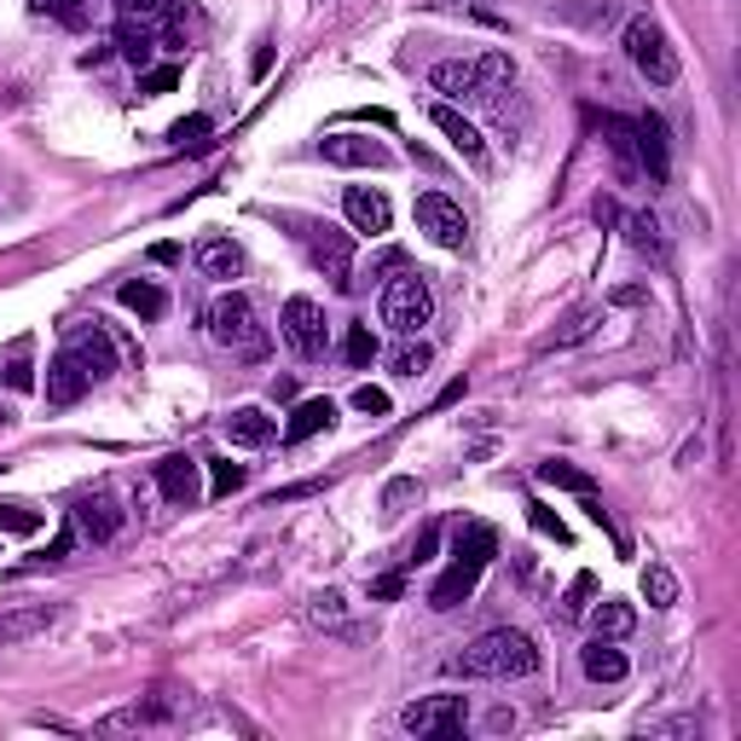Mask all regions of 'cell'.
Wrapping results in <instances>:
<instances>
[{"label":"cell","mask_w":741,"mask_h":741,"mask_svg":"<svg viewBox=\"0 0 741 741\" xmlns=\"http://www.w3.org/2000/svg\"><path fill=\"white\" fill-rule=\"evenodd\" d=\"M457 672H464V678H533V672H539V649H533L527 631L493 626V631H481L475 644L464 649Z\"/></svg>","instance_id":"cell-1"},{"label":"cell","mask_w":741,"mask_h":741,"mask_svg":"<svg viewBox=\"0 0 741 741\" xmlns=\"http://www.w3.org/2000/svg\"><path fill=\"white\" fill-rule=\"evenodd\" d=\"M493 550H498V533H493V527H481V522H475V527L457 533V562H452V568L429 585V608H441V615H446V608L470 603V597H475L481 568L493 562Z\"/></svg>","instance_id":"cell-2"},{"label":"cell","mask_w":741,"mask_h":741,"mask_svg":"<svg viewBox=\"0 0 741 741\" xmlns=\"http://www.w3.org/2000/svg\"><path fill=\"white\" fill-rule=\"evenodd\" d=\"M626 59L644 70L655 88H672L678 82V47L667 41V30H660L655 18H631L626 23Z\"/></svg>","instance_id":"cell-3"},{"label":"cell","mask_w":741,"mask_h":741,"mask_svg":"<svg viewBox=\"0 0 741 741\" xmlns=\"http://www.w3.org/2000/svg\"><path fill=\"white\" fill-rule=\"evenodd\" d=\"M377 313H382V325H389V330H400V337H418V330L429 325V313H434V296H429V285H423L418 272H400V278L382 285Z\"/></svg>","instance_id":"cell-4"},{"label":"cell","mask_w":741,"mask_h":741,"mask_svg":"<svg viewBox=\"0 0 741 741\" xmlns=\"http://www.w3.org/2000/svg\"><path fill=\"white\" fill-rule=\"evenodd\" d=\"M209 337L220 348H233V353H267V330H261V319H255L249 296H238V290L220 296L209 308Z\"/></svg>","instance_id":"cell-5"},{"label":"cell","mask_w":741,"mask_h":741,"mask_svg":"<svg viewBox=\"0 0 741 741\" xmlns=\"http://www.w3.org/2000/svg\"><path fill=\"white\" fill-rule=\"evenodd\" d=\"M470 719V701L464 696H423L400 712V724L412 730V735H457Z\"/></svg>","instance_id":"cell-6"},{"label":"cell","mask_w":741,"mask_h":741,"mask_svg":"<svg viewBox=\"0 0 741 741\" xmlns=\"http://www.w3.org/2000/svg\"><path fill=\"white\" fill-rule=\"evenodd\" d=\"M418 226L441 244V249H464L470 244V220H464V209L446 197V192H423L418 197Z\"/></svg>","instance_id":"cell-7"},{"label":"cell","mask_w":741,"mask_h":741,"mask_svg":"<svg viewBox=\"0 0 741 741\" xmlns=\"http://www.w3.org/2000/svg\"><path fill=\"white\" fill-rule=\"evenodd\" d=\"M278 325H285V337H290V348L301 353V360H319V353L330 348L325 342V313H319V301H308V296H290L285 313H278Z\"/></svg>","instance_id":"cell-8"},{"label":"cell","mask_w":741,"mask_h":741,"mask_svg":"<svg viewBox=\"0 0 741 741\" xmlns=\"http://www.w3.org/2000/svg\"><path fill=\"white\" fill-rule=\"evenodd\" d=\"M319 157L337 163V168H389V145L371 140V134H325L319 140Z\"/></svg>","instance_id":"cell-9"},{"label":"cell","mask_w":741,"mask_h":741,"mask_svg":"<svg viewBox=\"0 0 741 741\" xmlns=\"http://www.w3.org/2000/svg\"><path fill=\"white\" fill-rule=\"evenodd\" d=\"M429 88L446 93V99H493V88H487V75H481L475 59H441V64H429Z\"/></svg>","instance_id":"cell-10"},{"label":"cell","mask_w":741,"mask_h":741,"mask_svg":"<svg viewBox=\"0 0 741 741\" xmlns=\"http://www.w3.org/2000/svg\"><path fill=\"white\" fill-rule=\"evenodd\" d=\"M313 261H319V272L337 290L353 285V238L342 233V226H319V233H313Z\"/></svg>","instance_id":"cell-11"},{"label":"cell","mask_w":741,"mask_h":741,"mask_svg":"<svg viewBox=\"0 0 741 741\" xmlns=\"http://www.w3.org/2000/svg\"><path fill=\"white\" fill-rule=\"evenodd\" d=\"M70 353H75V366H82L93 382H105V377L116 371V342H111L99 325H75V330H70Z\"/></svg>","instance_id":"cell-12"},{"label":"cell","mask_w":741,"mask_h":741,"mask_svg":"<svg viewBox=\"0 0 741 741\" xmlns=\"http://www.w3.org/2000/svg\"><path fill=\"white\" fill-rule=\"evenodd\" d=\"M631 140H637V157H644L649 186H667V168H672V151H667V122H660V116H637V122H631Z\"/></svg>","instance_id":"cell-13"},{"label":"cell","mask_w":741,"mask_h":741,"mask_svg":"<svg viewBox=\"0 0 741 741\" xmlns=\"http://www.w3.org/2000/svg\"><path fill=\"white\" fill-rule=\"evenodd\" d=\"M342 209H348V226H353V233H371V238H382V233H389V220H394L389 197H382L377 186H348V192H342Z\"/></svg>","instance_id":"cell-14"},{"label":"cell","mask_w":741,"mask_h":741,"mask_svg":"<svg viewBox=\"0 0 741 741\" xmlns=\"http://www.w3.org/2000/svg\"><path fill=\"white\" fill-rule=\"evenodd\" d=\"M429 122L452 140V151H457L464 163H475V168L487 163V140H481V127H475L464 111H457V105H434V111H429Z\"/></svg>","instance_id":"cell-15"},{"label":"cell","mask_w":741,"mask_h":741,"mask_svg":"<svg viewBox=\"0 0 741 741\" xmlns=\"http://www.w3.org/2000/svg\"><path fill=\"white\" fill-rule=\"evenodd\" d=\"M75 527H82L93 545H111L116 533H122V510H116V498H111V493H88L82 504H75Z\"/></svg>","instance_id":"cell-16"},{"label":"cell","mask_w":741,"mask_h":741,"mask_svg":"<svg viewBox=\"0 0 741 741\" xmlns=\"http://www.w3.org/2000/svg\"><path fill=\"white\" fill-rule=\"evenodd\" d=\"M88 389H93V377H88L82 366H75V353L64 348L59 360L47 366V400H53V405H75V400H82Z\"/></svg>","instance_id":"cell-17"},{"label":"cell","mask_w":741,"mask_h":741,"mask_svg":"<svg viewBox=\"0 0 741 741\" xmlns=\"http://www.w3.org/2000/svg\"><path fill=\"white\" fill-rule=\"evenodd\" d=\"M157 487H163L168 504H197V457L168 452L163 464H157Z\"/></svg>","instance_id":"cell-18"},{"label":"cell","mask_w":741,"mask_h":741,"mask_svg":"<svg viewBox=\"0 0 741 741\" xmlns=\"http://www.w3.org/2000/svg\"><path fill=\"white\" fill-rule=\"evenodd\" d=\"M579 667H585V678H591V683H620L631 672V660L608 644V637H591V644L579 649Z\"/></svg>","instance_id":"cell-19"},{"label":"cell","mask_w":741,"mask_h":741,"mask_svg":"<svg viewBox=\"0 0 741 741\" xmlns=\"http://www.w3.org/2000/svg\"><path fill=\"white\" fill-rule=\"evenodd\" d=\"M197 272L203 278H238L244 272V249L233 238H203L197 244Z\"/></svg>","instance_id":"cell-20"},{"label":"cell","mask_w":741,"mask_h":741,"mask_svg":"<svg viewBox=\"0 0 741 741\" xmlns=\"http://www.w3.org/2000/svg\"><path fill=\"white\" fill-rule=\"evenodd\" d=\"M59 615L47 603H35V608H18V615H0V649H12V644H30L35 631H47Z\"/></svg>","instance_id":"cell-21"},{"label":"cell","mask_w":741,"mask_h":741,"mask_svg":"<svg viewBox=\"0 0 741 741\" xmlns=\"http://www.w3.org/2000/svg\"><path fill=\"white\" fill-rule=\"evenodd\" d=\"M226 434H233V446H267L272 441V418L261 405H238L233 418H226Z\"/></svg>","instance_id":"cell-22"},{"label":"cell","mask_w":741,"mask_h":741,"mask_svg":"<svg viewBox=\"0 0 741 741\" xmlns=\"http://www.w3.org/2000/svg\"><path fill=\"white\" fill-rule=\"evenodd\" d=\"M337 423V405L330 400H301L296 412H290V429H285V441H313L319 429Z\"/></svg>","instance_id":"cell-23"},{"label":"cell","mask_w":741,"mask_h":741,"mask_svg":"<svg viewBox=\"0 0 741 741\" xmlns=\"http://www.w3.org/2000/svg\"><path fill=\"white\" fill-rule=\"evenodd\" d=\"M116 296H122V308H127V313H140V319H163V313H168V296L151 285V278H127Z\"/></svg>","instance_id":"cell-24"},{"label":"cell","mask_w":741,"mask_h":741,"mask_svg":"<svg viewBox=\"0 0 741 741\" xmlns=\"http://www.w3.org/2000/svg\"><path fill=\"white\" fill-rule=\"evenodd\" d=\"M591 626H597V637H608V644H620V637H631L637 615H631V603H620V597H603V603L591 608Z\"/></svg>","instance_id":"cell-25"},{"label":"cell","mask_w":741,"mask_h":741,"mask_svg":"<svg viewBox=\"0 0 741 741\" xmlns=\"http://www.w3.org/2000/svg\"><path fill=\"white\" fill-rule=\"evenodd\" d=\"M308 620L325 626V631H337V637H360V631L348 626V603H342V591H319V597L308 603Z\"/></svg>","instance_id":"cell-26"},{"label":"cell","mask_w":741,"mask_h":741,"mask_svg":"<svg viewBox=\"0 0 741 741\" xmlns=\"http://www.w3.org/2000/svg\"><path fill=\"white\" fill-rule=\"evenodd\" d=\"M539 481H545V487H562V493H597V481L591 475H585V470H574V464H562V457H545V464H539Z\"/></svg>","instance_id":"cell-27"},{"label":"cell","mask_w":741,"mask_h":741,"mask_svg":"<svg viewBox=\"0 0 741 741\" xmlns=\"http://www.w3.org/2000/svg\"><path fill=\"white\" fill-rule=\"evenodd\" d=\"M116 12L122 23H168V18H181V0H116Z\"/></svg>","instance_id":"cell-28"},{"label":"cell","mask_w":741,"mask_h":741,"mask_svg":"<svg viewBox=\"0 0 741 741\" xmlns=\"http://www.w3.org/2000/svg\"><path fill=\"white\" fill-rule=\"evenodd\" d=\"M644 597H649V608H672L678 603V574L667 568V562H649L644 568Z\"/></svg>","instance_id":"cell-29"},{"label":"cell","mask_w":741,"mask_h":741,"mask_svg":"<svg viewBox=\"0 0 741 741\" xmlns=\"http://www.w3.org/2000/svg\"><path fill=\"white\" fill-rule=\"evenodd\" d=\"M603 134H608V151L620 157V168L637 174V140H631V122H626V116H603Z\"/></svg>","instance_id":"cell-30"},{"label":"cell","mask_w":741,"mask_h":741,"mask_svg":"<svg viewBox=\"0 0 741 741\" xmlns=\"http://www.w3.org/2000/svg\"><path fill=\"white\" fill-rule=\"evenodd\" d=\"M342 360L348 366H371L377 360V337H371V325H348V337H342Z\"/></svg>","instance_id":"cell-31"},{"label":"cell","mask_w":741,"mask_h":741,"mask_svg":"<svg viewBox=\"0 0 741 741\" xmlns=\"http://www.w3.org/2000/svg\"><path fill=\"white\" fill-rule=\"evenodd\" d=\"M626 238H631V249H644V255H667V244H660V220H655V215H631V220H626Z\"/></svg>","instance_id":"cell-32"},{"label":"cell","mask_w":741,"mask_h":741,"mask_svg":"<svg viewBox=\"0 0 741 741\" xmlns=\"http://www.w3.org/2000/svg\"><path fill=\"white\" fill-rule=\"evenodd\" d=\"M238 487H244V464H233V457H209V493L233 498Z\"/></svg>","instance_id":"cell-33"},{"label":"cell","mask_w":741,"mask_h":741,"mask_svg":"<svg viewBox=\"0 0 741 741\" xmlns=\"http://www.w3.org/2000/svg\"><path fill=\"white\" fill-rule=\"evenodd\" d=\"M597 319H603V308H579V313H574V319L550 337V348H574V342H585V337L597 330Z\"/></svg>","instance_id":"cell-34"},{"label":"cell","mask_w":741,"mask_h":741,"mask_svg":"<svg viewBox=\"0 0 741 741\" xmlns=\"http://www.w3.org/2000/svg\"><path fill=\"white\" fill-rule=\"evenodd\" d=\"M423 498V487L412 475H400V481H389V487H382V516H400L405 504H418Z\"/></svg>","instance_id":"cell-35"},{"label":"cell","mask_w":741,"mask_h":741,"mask_svg":"<svg viewBox=\"0 0 741 741\" xmlns=\"http://www.w3.org/2000/svg\"><path fill=\"white\" fill-rule=\"evenodd\" d=\"M116 47H122V59H134V64H151V53H157V47H151V30L140 23H122V35H116Z\"/></svg>","instance_id":"cell-36"},{"label":"cell","mask_w":741,"mask_h":741,"mask_svg":"<svg viewBox=\"0 0 741 741\" xmlns=\"http://www.w3.org/2000/svg\"><path fill=\"white\" fill-rule=\"evenodd\" d=\"M7 389H18V394H30L35 389V366H30V342H18V353L7 360Z\"/></svg>","instance_id":"cell-37"},{"label":"cell","mask_w":741,"mask_h":741,"mask_svg":"<svg viewBox=\"0 0 741 741\" xmlns=\"http://www.w3.org/2000/svg\"><path fill=\"white\" fill-rule=\"evenodd\" d=\"M181 151H203L209 145V116H186V122H174V134H168Z\"/></svg>","instance_id":"cell-38"},{"label":"cell","mask_w":741,"mask_h":741,"mask_svg":"<svg viewBox=\"0 0 741 741\" xmlns=\"http://www.w3.org/2000/svg\"><path fill=\"white\" fill-rule=\"evenodd\" d=\"M591 591H597V579H591V574H579V579L568 585V597H562V615H568V620H579L585 608H591Z\"/></svg>","instance_id":"cell-39"},{"label":"cell","mask_w":741,"mask_h":741,"mask_svg":"<svg viewBox=\"0 0 741 741\" xmlns=\"http://www.w3.org/2000/svg\"><path fill=\"white\" fill-rule=\"evenodd\" d=\"M475 64H481V75H487V88H510V82H516V64H510V53H481Z\"/></svg>","instance_id":"cell-40"},{"label":"cell","mask_w":741,"mask_h":741,"mask_svg":"<svg viewBox=\"0 0 741 741\" xmlns=\"http://www.w3.org/2000/svg\"><path fill=\"white\" fill-rule=\"evenodd\" d=\"M41 527V516L30 504H0V533H35Z\"/></svg>","instance_id":"cell-41"},{"label":"cell","mask_w":741,"mask_h":741,"mask_svg":"<svg viewBox=\"0 0 741 741\" xmlns=\"http://www.w3.org/2000/svg\"><path fill=\"white\" fill-rule=\"evenodd\" d=\"M353 412H366V418H389V412H394V400L366 382V389H353Z\"/></svg>","instance_id":"cell-42"},{"label":"cell","mask_w":741,"mask_h":741,"mask_svg":"<svg viewBox=\"0 0 741 741\" xmlns=\"http://www.w3.org/2000/svg\"><path fill=\"white\" fill-rule=\"evenodd\" d=\"M389 366H394V377H418V371H429V348H423V342H418V348H412V342H405V348L394 353V360H389Z\"/></svg>","instance_id":"cell-43"},{"label":"cell","mask_w":741,"mask_h":741,"mask_svg":"<svg viewBox=\"0 0 741 741\" xmlns=\"http://www.w3.org/2000/svg\"><path fill=\"white\" fill-rule=\"evenodd\" d=\"M35 12H53L59 23H88V0H35Z\"/></svg>","instance_id":"cell-44"},{"label":"cell","mask_w":741,"mask_h":741,"mask_svg":"<svg viewBox=\"0 0 741 741\" xmlns=\"http://www.w3.org/2000/svg\"><path fill=\"white\" fill-rule=\"evenodd\" d=\"M527 522H533V533H545V539H556V545H568V527H562V522L550 516V510H545V504H533V510H527Z\"/></svg>","instance_id":"cell-45"},{"label":"cell","mask_w":741,"mask_h":741,"mask_svg":"<svg viewBox=\"0 0 741 741\" xmlns=\"http://www.w3.org/2000/svg\"><path fill=\"white\" fill-rule=\"evenodd\" d=\"M174 88H181V70H174V64L145 70V75H140V93H174Z\"/></svg>","instance_id":"cell-46"},{"label":"cell","mask_w":741,"mask_h":741,"mask_svg":"<svg viewBox=\"0 0 741 741\" xmlns=\"http://www.w3.org/2000/svg\"><path fill=\"white\" fill-rule=\"evenodd\" d=\"M405 591V574H382V579H371V603H394Z\"/></svg>","instance_id":"cell-47"},{"label":"cell","mask_w":741,"mask_h":741,"mask_svg":"<svg viewBox=\"0 0 741 741\" xmlns=\"http://www.w3.org/2000/svg\"><path fill=\"white\" fill-rule=\"evenodd\" d=\"M644 301H649V290H644V285H620L615 296H608V308H644Z\"/></svg>","instance_id":"cell-48"},{"label":"cell","mask_w":741,"mask_h":741,"mask_svg":"<svg viewBox=\"0 0 741 741\" xmlns=\"http://www.w3.org/2000/svg\"><path fill=\"white\" fill-rule=\"evenodd\" d=\"M70 550H75V527H64V533H59V539H53V545H47V550H41L35 562H64Z\"/></svg>","instance_id":"cell-49"},{"label":"cell","mask_w":741,"mask_h":741,"mask_svg":"<svg viewBox=\"0 0 741 741\" xmlns=\"http://www.w3.org/2000/svg\"><path fill=\"white\" fill-rule=\"evenodd\" d=\"M434 545H441V527L429 522V527L418 533V545H412V562H429V556H434Z\"/></svg>","instance_id":"cell-50"},{"label":"cell","mask_w":741,"mask_h":741,"mask_svg":"<svg viewBox=\"0 0 741 741\" xmlns=\"http://www.w3.org/2000/svg\"><path fill=\"white\" fill-rule=\"evenodd\" d=\"M464 389H470L464 377H457V382H446V389H441V400H434V405H452V400H464Z\"/></svg>","instance_id":"cell-51"}]
</instances>
